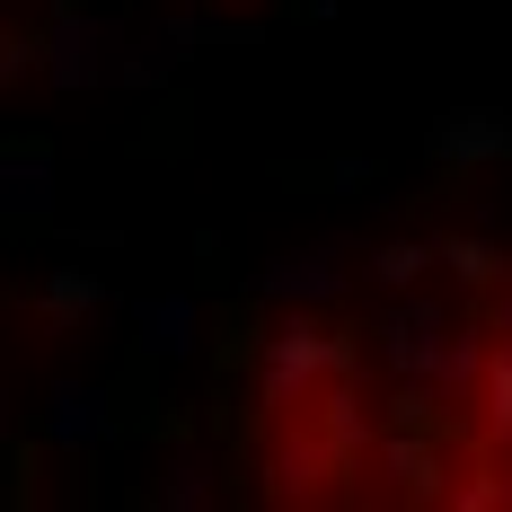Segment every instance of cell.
<instances>
[{
  "label": "cell",
  "mask_w": 512,
  "mask_h": 512,
  "mask_svg": "<svg viewBox=\"0 0 512 512\" xmlns=\"http://www.w3.org/2000/svg\"><path fill=\"white\" fill-rule=\"evenodd\" d=\"M336 371H354V336H345V327H327V318L274 327L265 354H256V407L265 415H301Z\"/></svg>",
  "instance_id": "1"
},
{
  "label": "cell",
  "mask_w": 512,
  "mask_h": 512,
  "mask_svg": "<svg viewBox=\"0 0 512 512\" xmlns=\"http://www.w3.org/2000/svg\"><path fill=\"white\" fill-rule=\"evenodd\" d=\"M362 468L318 433V424H292V415H274V442H265V495L274 504H336V495H354Z\"/></svg>",
  "instance_id": "2"
},
{
  "label": "cell",
  "mask_w": 512,
  "mask_h": 512,
  "mask_svg": "<svg viewBox=\"0 0 512 512\" xmlns=\"http://www.w3.org/2000/svg\"><path fill=\"white\" fill-rule=\"evenodd\" d=\"M371 468H380L389 495H407V504H442V477H451L442 442H433V424H398V433H380V442H371Z\"/></svg>",
  "instance_id": "3"
},
{
  "label": "cell",
  "mask_w": 512,
  "mask_h": 512,
  "mask_svg": "<svg viewBox=\"0 0 512 512\" xmlns=\"http://www.w3.org/2000/svg\"><path fill=\"white\" fill-rule=\"evenodd\" d=\"M468 424H477V451H512V336L486 345L477 380H468Z\"/></svg>",
  "instance_id": "4"
},
{
  "label": "cell",
  "mask_w": 512,
  "mask_h": 512,
  "mask_svg": "<svg viewBox=\"0 0 512 512\" xmlns=\"http://www.w3.org/2000/svg\"><path fill=\"white\" fill-rule=\"evenodd\" d=\"M442 265H451L460 283H504V256L486 248V239H442Z\"/></svg>",
  "instance_id": "5"
},
{
  "label": "cell",
  "mask_w": 512,
  "mask_h": 512,
  "mask_svg": "<svg viewBox=\"0 0 512 512\" xmlns=\"http://www.w3.org/2000/svg\"><path fill=\"white\" fill-rule=\"evenodd\" d=\"M89 301H98V283H89V274H62V283H45V309H53V318H80Z\"/></svg>",
  "instance_id": "6"
},
{
  "label": "cell",
  "mask_w": 512,
  "mask_h": 512,
  "mask_svg": "<svg viewBox=\"0 0 512 512\" xmlns=\"http://www.w3.org/2000/svg\"><path fill=\"white\" fill-rule=\"evenodd\" d=\"M371 274H380L389 292H407L415 274H424V248H380V265H371Z\"/></svg>",
  "instance_id": "7"
},
{
  "label": "cell",
  "mask_w": 512,
  "mask_h": 512,
  "mask_svg": "<svg viewBox=\"0 0 512 512\" xmlns=\"http://www.w3.org/2000/svg\"><path fill=\"white\" fill-rule=\"evenodd\" d=\"M495 327H504V336H512V283H504V292H495Z\"/></svg>",
  "instance_id": "8"
}]
</instances>
